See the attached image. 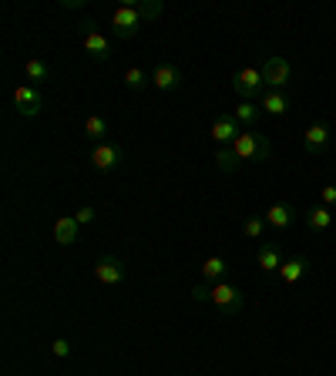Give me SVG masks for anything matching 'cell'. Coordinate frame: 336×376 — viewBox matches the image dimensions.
Wrapping results in <instances>:
<instances>
[{
  "instance_id": "cell-1",
  "label": "cell",
  "mask_w": 336,
  "mask_h": 376,
  "mask_svg": "<svg viewBox=\"0 0 336 376\" xmlns=\"http://www.w3.org/2000/svg\"><path fill=\"white\" fill-rule=\"evenodd\" d=\"M233 152L242 158V161H269L272 144H269V138L259 135V131H242L233 142Z\"/></svg>"
},
{
  "instance_id": "cell-2",
  "label": "cell",
  "mask_w": 336,
  "mask_h": 376,
  "mask_svg": "<svg viewBox=\"0 0 336 376\" xmlns=\"http://www.w3.org/2000/svg\"><path fill=\"white\" fill-rule=\"evenodd\" d=\"M212 306H215L222 316H239L242 306H246V296H242V289L233 283H215L212 285Z\"/></svg>"
},
{
  "instance_id": "cell-3",
  "label": "cell",
  "mask_w": 336,
  "mask_h": 376,
  "mask_svg": "<svg viewBox=\"0 0 336 376\" xmlns=\"http://www.w3.org/2000/svg\"><path fill=\"white\" fill-rule=\"evenodd\" d=\"M145 21L138 17V11H135V4H121V7H115L111 11V27H115V38H121V40H128V38H135L138 34V27H142Z\"/></svg>"
},
{
  "instance_id": "cell-4",
  "label": "cell",
  "mask_w": 336,
  "mask_h": 376,
  "mask_svg": "<svg viewBox=\"0 0 336 376\" xmlns=\"http://www.w3.org/2000/svg\"><path fill=\"white\" fill-rule=\"evenodd\" d=\"M94 279L101 285H118L128 279V266H125V259H118V256H101V259L94 262Z\"/></svg>"
},
{
  "instance_id": "cell-5",
  "label": "cell",
  "mask_w": 336,
  "mask_h": 376,
  "mask_svg": "<svg viewBox=\"0 0 336 376\" xmlns=\"http://www.w3.org/2000/svg\"><path fill=\"white\" fill-rule=\"evenodd\" d=\"M259 74H262V84H269L272 91H279L283 84H289V61L283 54H272V57H266V64L259 67Z\"/></svg>"
},
{
  "instance_id": "cell-6",
  "label": "cell",
  "mask_w": 336,
  "mask_h": 376,
  "mask_svg": "<svg viewBox=\"0 0 336 376\" xmlns=\"http://www.w3.org/2000/svg\"><path fill=\"white\" fill-rule=\"evenodd\" d=\"M233 91L242 98V101H252L262 94V74H259V67H242V71H235L233 78Z\"/></svg>"
},
{
  "instance_id": "cell-7",
  "label": "cell",
  "mask_w": 336,
  "mask_h": 376,
  "mask_svg": "<svg viewBox=\"0 0 336 376\" xmlns=\"http://www.w3.org/2000/svg\"><path fill=\"white\" fill-rule=\"evenodd\" d=\"M326 148H330V128H326L323 121H316L303 135V152L310 158H320V155H326Z\"/></svg>"
},
{
  "instance_id": "cell-8",
  "label": "cell",
  "mask_w": 336,
  "mask_h": 376,
  "mask_svg": "<svg viewBox=\"0 0 336 376\" xmlns=\"http://www.w3.org/2000/svg\"><path fill=\"white\" fill-rule=\"evenodd\" d=\"M13 104H17L21 118H38L44 98H40V91L34 88V84H21V88L13 91Z\"/></svg>"
},
{
  "instance_id": "cell-9",
  "label": "cell",
  "mask_w": 336,
  "mask_h": 376,
  "mask_svg": "<svg viewBox=\"0 0 336 376\" xmlns=\"http://www.w3.org/2000/svg\"><path fill=\"white\" fill-rule=\"evenodd\" d=\"M212 142L219 144V148H225V144H233L242 131H239V121H235V115H219L215 121H212Z\"/></svg>"
},
{
  "instance_id": "cell-10",
  "label": "cell",
  "mask_w": 336,
  "mask_h": 376,
  "mask_svg": "<svg viewBox=\"0 0 336 376\" xmlns=\"http://www.w3.org/2000/svg\"><path fill=\"white\" fill-rule=\"evenodd\" d=\"M84 51H88L91 61H108V57H111V40L104 38L101 30L91 27L88 34H84Z\"/></svg>"
},
{
  "instance_id": "cell-11",
  "label": "cell",
  "mask_w": 336,
  "mask_h": 376,
  "mask_svg": "<svg viewBox=\"0 0 336 376\" xmlns=\"http://www.w3.org/2000/svg\"><path fill=\"white\" fill-rule=\"evenodd\" d=\"M306 269H310V256H289V259L279 266V279H283L286 285H296L303 275H306Z\"/></svg>"
},
{
  "instance_id": "cell-12",
  "label": "cell",
  "mask_w": 336,
  "mask_h": 376,
  "mask_svg": "<svg viewBox=\"0 0 336 376\" xmlns=\"http://www.w3.org/2000/svg\"><path fill=\"white\" fill-rule=\"evenodd\" d=\"M152 84H155L158 91H175L181 84V67L175 64H158L155 71H152Z\"/></svg>"
},
{
  "instance_id": "cell-13",
  "label": "cell",
  "mask_w": 336,
  "mask_h": 376,
  "mask_svg": "<svg viewBox=\"0 0 336 376\" xmlns=\"http://www.w3.org/2000/svg\"><path fill=\"white\" fill-rule=\"evenodd\" d=\"M266 222H269L272 229L286 232V229L296 222V208L289 205V202H276V205H269V212H266Z\"/></svg>"
},
{
  "instance_id": "cell-14",
  "label": "cell",
  "mask_w": 336,
  "mask_h": 376,
  "mask_svg": "<svg viewBox=\"0 0 336 376\" xmlns=\"http://www.w3.org/2000/svg\"><path fill=\"white\" fill-rule=\"evenodd\" d=\"M78 232H81V225L74 215H65V219L54 222V242H57V246H74V242H78Z\"/></svg>"
},
{
  "instance_id": "cell-15",
  "label": "cell",
  "mask_w": 336,
  "mask_h": 376,
  "mask_svg": "<svg viewBox=\"0 0 336 376\" xmlns=\"http://www.w3.org/2000/svg\"><path fill=\"white\" fill-rule=\"evenodd\" d=\"M91 161H94V169H101V171H111L121 161V152H118L115 144H94V152H91Z\"/></svg>"
},
{
  "instance_id": "cell-16",
  "label": "cell",
  "mask_w": 336,
  "mask_h": 376,
  "mask_svg": "<svg viewBox=\"0 0 336 376\" xmlns=\"http://www.w3.org/2000/svg\"><path fill=\"white\" fill-rule=\"evenodd\" d=\"M256 262L262 266V273H272V275H279V266H283V259H279V249L272 246V242H262V246H259Z\"/></svg>"
},
{
  "instance_id": "cell-17",
  "label": "cell",
  "mask_w": 336,
  "mask_h": 376,
  "mask_svg": "<svg viewBox=\"0 0 336 376\" xmlns=\"http://www.w3.org/2000/svg\"><path fill=\"white\" fill-rule=\"evenodd\" d=\"M259 118H262V108H259L256 101H239V108H235V121H239V125H246L249 131H256Z\"/></svg>"
},
{
  "instance_id": "cell-18",
  "label": "cell",
  "mask_w": 336,
  "mask_h": 376,
  "mask_svg": "<svg viewBox=\"0 0 336 376\" xmlns=\"http://www.w3.org/2000/svg\"><path fill=\"white\" fill-rule=\"evenodd\" d=\"M262 115H286V108H289V98H286L283 91H269V94H262Z\"/></svg>"
},
{
  "instance_id": "cell-19",
  "label": "cell",
  "mask_w": 336,
  "mask_h": 376,
  "mask_svg": "<svg viewBox=\"0 0 336 376\" xmlns=\"http://www.w3.org/2000/svg\"><path fill=\"white\" fill-rule=\"evenodd\" d=\"M306 225H310V232H326L330 225H333V215H330V208L326 205H313L310 212H306Z\"/></svg>"
},
{
  "instance_id": "cell-20",
  "label": "cell",
  "mask_w": 336,
  "mask_h": 376,
  "mask_svg": "<svg viewBox=\"0 0 336 376\" xmlns=\"http://www.w3.org/2000/svg\"><path fill=\"white\" fill-rule=\"evenodd\" d=\"M215 165H219V171L233 175V171L242 169V158L233 152V144H225V148H219V152H215Z\"/></svg>"
},
{
  "instance_id": "cell-21",
  "label": "cell",
  "mask_w": 336,
  "mask_h": 376,
  "mask_svg": "<svg viewBox=\"0 0 336 376\" xmlns=\"http://www.w3.org/2000/svg\"><path fill=\"white\" fill-rule=\"evenodd\" d=\"M225 273H229V262L222 259V256H212V259L202 262V275H206L208 283H219Z\"/></svg>"
},
{
  "instance_id": "cell-22",
  "label": "cell",
  "mask_w": 336,
  "mask_h": 376,
  "mask_svg": "<svg viewBox=\"0 0 336 376\" xmlns=\"http://www.w3.org/2000/svg\"><path fill=\"white\" fill-rule=\"evenodd\" d=\"M84 135H88L94 144H104V135H108V121H104L101 115H91L88 121H84Z\"/></svg>"
},
{
  "instance_id": "cell-23",
  "label": "cell",
  "mask_w": 336,
  "mask_h": 376,
  "mask_svg": "<svg viewBox=\"0 0 336 376\" xmlns=\"http://www.w3.org/2000/svg\"><path fill=\"white\" fill-rule=\"evenodd\" d=\"M131 4H135V11H138L142 21H158L162 11H165V4H162V0H131Z\"/></svg>"
},
{
  "instance_id": "cell-24",
  "label": "cell",
  "mask_w": 336,
  "mask_h": 376,
  "mask_svg": "<svg viewBox=\"0 0 336 376\" xmlns=\"http://www.w3.org/2000/svg\"><path fill=\"white\" fill-rule=\"evenodd\" d=\"M148 81H152V74L142 71V67H128V71H125V88H128V91H142Z\"/></svg>"
},
{
  "instance_id": "cell-25",
  "label": "cell",
  "mask_w": 336,
  "mask_h": 376,
  "mask_svg": "<svg viewBox=\"0 0 336 376\" xmlns=\"http://www.w3.org/2000/svg\"><path fill=\"white\" fill-rule=\"evenodd\" d=\"M24 74L30 81H47V78H51V71H47V64H44L40 57H30V61H27V64H24Z\"/></svg>"
},
{
  "instance_id": "cell-26",
  "label": "cell",
  "mask_w": 336,
  "mask_h": 376,
  "mask_svg": "<svg viewBox=\"0 0 336 376\" xmlns=\"http://www.w3.org/2000/svg\"><path fill=\"white\" fill-rule=\"evenodd\" d=\"M262 222H266V219H259V215H252V219H246V225H242V232H246L249 239H259V235H262Z\"/></svg>"
},
{
  "instance_id": "cell-27",
  "label": "cell",
  "mask_w": 336,
  "mask_h": 376,
  "mask_svg": "<svg viewBox=\"0 0 336 376\" xmlns=\"http://www.w3.org/2000/svg\"><path fill=\"white\" fill-rule=\"evenodd\" d=\"M74 219H78V225H91V222L98 219V212H94L91 205H84V208H78V212H74Z\"/></svg>"
},
{
  "instance_id": "cell-28",
  "label": "cell",
  "mask_w": 336,
  "mask_h": 376,
  "mask_svg": "<svg viewBox=\"0 0 336 376\" xmlns=\"http://www.w3.org/2000/svg\"><path fill=\"white\" fill-rule=\"evenodd\" d=\"M192 299H195V302H212V285H195Z\"/></svg>"
},
{
  "instance_id": "cell-29",
  "label": "cell",
  "mask_w": 336,
  "mask_h": 376,
  "mask_svg": "<svg viewBox=\"0 0 336 376\" xmlns=\"http://www.w3.org/2000/svg\"><path fill=\"white\" fill-rule=\"evenodd\" d=\"M51 353L57 356V360H65L67 353H71V343H67V339H54V343H51Z\"/></svg>"
},
{
  "instance_id": "cell-30",
  "label": "cell",
  "mask_w": 336,
  "mask_h": 376,
  "mask_svg": "<svg viewBox=\"0 0 336 376\" xmlns=\"http://www.w3.org/2000/svg\"><path fill=\"white\" fill-rule=\"evenodd\" d=\"M320 202L323 205H336V185H323L320 188Z\"/></svg>"
},
{
  "instance_id": "cell-31",
  "label": "cell",
  "mask_w": 336,
  "mask_h": 376,
  "mask_svg": "<svg viewBox=\"0 0 336 376\" xmlns=\"http://www.w3.org/2000/svg\"><path fill=\"white\" fill-rule=\"evenodd\" d=\"M61 7H65V11H81L84 0H61Z\"/></svg>"
}]
</instances>
